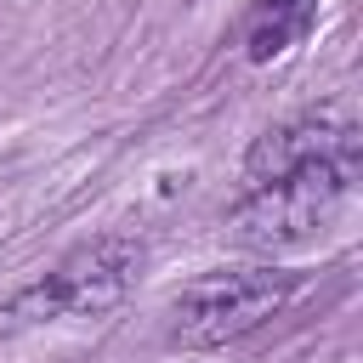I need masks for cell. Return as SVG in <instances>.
I'll list each match as a JSON object with an SVG mask.
<instances>
[{
	"label": "cell",
	"mask_w": 363,
	"mask_h": 363,
	"mask_svg": "<svg viewBox=\"0 0 363 363\" xmlns=\"http://www.w3.org/2000/svg\"><path fill=\"white\" fill-rule=\"evenodd\" d=\"M352 182H357V153H335V159H312L289 176H272L261 187H244L238 204L227 210V238L255 255L301 250L335 221Z\"/></svg>",
	"instance_id": "6da1fadb"
},
{
	"label": "cell",
	"mask_w": 363,
	"mask_h": 363,
	"mask_svg": "<svg viewBox=\"0 0 363 363\" xmlns=\"http://www.w3.org/2000/svg\"><path fill=\"white\" fill-rule=\"evenodd\" d=\"M295 289H301V272L272 267V261L199 272L170 301V346H182V352H221V346L255 335L267 318H278Z\"/></svg>",
	"instance_id": "7a4b0ae2"
},
{
	"label": "cell",
	"mask_w": 363,
	"mask_h": 363,
	"mask_svg": "<svg viewBox=\"0 0 363 363\" xmlns=\"http://www.w3.org/2000/svg\"><path fill=\"white\" fill-rule=\"evenodd\" d=\"M142 267V244L130 238H91L68 250L40 284L17 289L0 306V329H28V323H57V318H102L113 312Z\"/></svg>",
	"instance_id": "3957f363"
},
{
	"label": "cell",
	"mask_w": 363,
	"mask_h": 363,
	"mask_svg": "<svg viewBox=\"0 0 363 363\" xmlns=\"http://www.w3.org/2000/svg\"><path fill=\"white\" fill-rule=\"evenodd\" d=\"M335 153H357V125L346 113H301L272 125L267 136H255V147L244 153V187H261L272 176H289L312 159H335Z\"/></svg>",
	"instance_id": "277c9868"
},
{
	"label": "cell",
	"mask_w": 363,
	"mask_h": 363,
	"mask_svg": "<svg viewBox=\"0 0 363 363\" xmlns=\"http://www.w3.org/2000/svg\"><path fill=\"white\" fill-rule=\"evenodd\" d=\"M312 6L318 0H255V17H250V62H267V57L289 51L306 34Z\"/></svg>",
	"instance_id": "5b68a950"
}]
</instances>
